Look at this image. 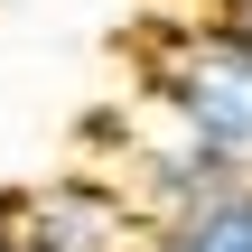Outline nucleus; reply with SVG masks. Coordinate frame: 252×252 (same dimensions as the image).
<instances>
[{
  "label": "nucleus",
  "mask_w": 252,
  "mask_h": 252,
  "mask_svg": "<svg viewBox=\"0 0 252 252\" xmlns=\"http://www.w3.org/2000/svg\"><path fill=\"white\" fill-rule=\"evenodd\" d=\"M140 84L168 112V131H187V140L252 168V37L243 28H224V19L159 28L140 47Z\"/></svg>",
  "instance_id": "obj_1"
},
{
  "label": "nucleus",
  "mask_w": 252,
  "mask_h": 252,
  "mask_svg": "<svg viewBox=\"0 0 252 252\" xmlns=\"http://www.w3.org/2000/svg\"><path fill=\"white\" fill-rule=\"evenodd\" d=\"M0 224L19 234V252H150V215L122 178H94V168H65V178H37L0 206Z\"/></svg>",
  "instance_id": "obj_2"
},
{
  "label": "nucleus",
  "mask_w": 252,
  "mask_h": 252,
  "mask_svg": "<svg viewBox=\"0 0 252 252\" xmlns=\"http://www.w3.org/2000/svg\"><path fill=\"white\" fill-rule=\"evenodd\" d=\"M243 178H252L243 159H224V150H206V140H187V131H159V140H131V178H122V187L140 196L150 224H168V215H187V206L243 187Z\"/></svg>",
  "instance_id": "obj_3"
},
{
  "label": "nucleus",
  "mask_w": 252,
  "mask_h": 252,
  "mask_svg": "<svg viewBox=\"0 0 252 252\" xmlns=\"http://www.w3.org/2000/svg\"><path fill=\"white\" fill-rule=\"evenodd\" d=\"M150 252H252V178L168 215V224H150Z\"/></svg>",
  "instance_id": "obj_4"
},
{
  "label": "nucleus",
  "mask_w": 252,
  "mask_h": 252,
  "mask_svg": "<svg viewBox=\"0 0 252 252\" xmlns=\"http://www.w3.org/2000/svg\"><path fill=\"white\" fill-rule=\"evenodd\" d=\"M206 19H224V28H243V37H252V0H206Z\"/></svg>",
  "instance_id": "obj_5"
},
{
  "label": "nucleus",
  "mask_w": 252,
  "mask_h": 252,
  "mask_svg": "<svg viewBox=\"0 0 252 252\" xmlns=\"http://www.w3.org/2000/svg\"><path fill=\"white\" fill-rule=\"evenodd\" d=\"M0 252H19V234H9V224H0Z\"/></svg>",
  "instance_id": "obj_6"
}]
</instances>
